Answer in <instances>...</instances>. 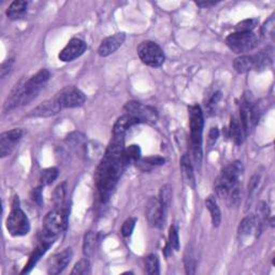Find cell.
Returning a JSON list of instances; mask_svg holds the SVG:
<instances>
[{
    "mask_svg": "<svg viewBox=\"0 0 275 275\" xmlns=\"http://www.w3.org/2000/svg\"><path fill=\"white\" fill-rule=\"evenodd\" d=\"M98 236L94 231H87L83 239V254L86 258H91L95 255L97 248Z\"/></svg>",
    "mask_w": 275,
    "mask_h": 275,
    "instance_id": "obj_20",
    "label": "cell"
},
{
    "mask_svg": "<svg viewBox=\"0 0 275 275\" xmlns=\"http://www.w3.org/2000/svg\"><path fill=\"white\" fill-rule=\"evenodd\" d=\"M24 134L22 129L15 128L10 131H6L0 135V157L9 156L14 150L15 145Z\"/></svg>",
    "mask_w": 275,
    "mask_h": 275,
    "instance_id": "obj_14",
    "label": "cell"
},
{
    "mask_svg": "<svg viewBox=\"0 0 275 275\" xmlns=\"http://www.w3.org/2000/svg\"><path fill=\"white\" fill-rule=\"evenodd\" d=\"M68 214L65 209H54L49 212L43 220V238L56 239L67 227Z\"/></svg>",
    "mask_w": 275,
    "mask_h": 275,
    "instance_id": "obj_5",
    "label": "cell"
},
{
    "mask_svg": "<svg viewBox=\"0 0 275 275\" xmlns=\"http://www.w3.org/2000/svg\"><path fill=\"white\" fill-rule=\"evenodd\" d=\"M50 79V72L47 69H42L38 73H36L32 78L25 81V89L24 94L21 99V105H26L29 102H32L34 99L39 95L42 87L45 83Z\"/></svg>",
    "mask_w": 275,
    "mask_h": 275,
    "instance_id": "obj_8",
    "label": "cell"
},
{
    "mask_svg": "<svg viewBox=\"0 0 275 275\" xmlns=\"http://www.w3.org/2000/svg\"><path fill=\"white\" fill-rule=\"evenodd\" d=\"M254 60V69L257 71L264 70V69L268 68L272 63V56L271 53L266 50L259 52L258 54L253 56Z\"/></svg>",
    "mask_w": 275,
    "mask_h": 275,
    "instance_id": "obj_26",
    "label": "cell"
},
{
    "mask_svg": "<svg viewBox=\"0 0 275 275\" xmlns=\"http://www.w3.org/2000/svg\"><path fill=\"white\" fill-rule=\"evenodd\" d=\"M261 225L258 223V220L255 215H248L240 223L238 229V235L240 240H244L249 238L250 235L255 234L258 235V232L261 231Z\"/></svg>",
    "mask_w": 275,
    "mask_h": 275,
    "instance_id": "obj_17",
    "label": "cell"
},
{
    "mask_svg": "<svg viewBox=\"0 0 275 275\" xmlns=\"http://www.w3.org/2000/svg\"><path fill=\"white\" fill-rule=\"evenodd\" d=\"M217 3L215 2H198L197 6H199L200 8H209L212 6H215Z\"/></svg>",
    "mask_w": 275,
    "mask_h": 275,
    "instance_id": "obj_44",
    "label": "cell"
},
{
    "mask_svg": "<svg viewBox=\"0 0 275 275\" xmlns=\"http://www.w3.org/2000/svg\"><path fill=\"white\" fill-rule=\"evenodd\" d=\"M139 124L138 123V120L135 118H133L132 116L129 115V114H125V115L120 116L116 123L114 124L113 127V135H120V136H125L126 131L128 130L129 128L131 126Z\"/></svg>",
    "mask_w": 275,
    "mask_h": 275,
    "instance_id": "obj_19",
    "label": "cell"
},
{
    "mask_svg": "<svg viewBox=\"0 0 275 275\" xmlns=\"http://www.w3.org/2000/svg\"><path fill=\"white\" fill-rule=\"evenodd\" d=\"M58 100L62 104L63 109H72L82 106L86 101V97L83 91L75 87H69L64 89L62 93L57 95Z\"/></svg>",
    "mask_w": 275,
    "mask_h": 275,
    "instance_id": "obj_10",
    "label": "cell"
},
{
    "mask_svg": "<svg viewBox=\"0 0 275 275\" xmlns=\"http://www.w3.org/2000/svg\"><path fill=\"white\" fill-rule=\"evenodd\" d=\"M87 49V44L79 38H73L67 43L66 47L60 51L58 58L64 63L72 62L75 58L80 57Z\"/></svg>",
    "mask_w": 275,
    "mask_h": 275,
    "instance_id": "obj_12",
    "label": "cell"
},
{
    "mask_svg": "<svg viewBox=\"0 0 275 275\" xmlns=\"http://www.w3.org/2000/svg\"><path fill=\"white\" fill-rule=\"evenodd\" d=\"M258 23H259V21L257 19L244 20L236 24L235 30L238 33H251V30H253L258 25Z\"/></svg>",
    "mask_w": 275,
    "mask_h": 275,
    "instance_id": "obj_34",
    "label": "cell"
},
{
    "mask_svg": "<svg viewBox=\"0 0 275 275\" xmlns=\"http://www.w3.org/2000/svg\"><path fill=\"white\" fill-rule=\"evenodd\" d=\"M66 197V183H63L56 187L53 194V201L56 209H64V202Z\"/></svg>",
    "mask_w": 275,
    "mask_h": 275,
    "instance_id": "obj_32",
    "label": "cell"
},
{
    "mask_svg": "<svg viewBox=\"0 0 275 275\" xmlns=\"http://www.w3.org/2000/svg\"><path fill=\"white\" fill-rule=\"evenodd\" d=\"M168 247L171 250H179L180 249V239L179 232L175 226H171L169 229V242H168Z\"/></svg>",
    "mask_w": 275,
    "mask_h": 275,
    "instance_id": "obj_36",
    "label": "cell"
},
{
    "mask_svg": "<svg viewBox=\"0 0 275 275\" xmlns=\"http://www.w3.org/2000/svg\"><path fill=\"white\" fill-rule=\"evenodd\" d=\"M126 36L123 33H118L113 36H110L101 42V44L99 45L98 48V54L101 57H106L111 54H113L114 52H116L123 43L125 42Z\"/></svg>",
    "mask_w": 275,
    "mask_h": 275,
    "instance_id": "obj_16",
    "label": "cell"
},
{
    "mask_svg": "<svg viewBox=\"0 0 275 275\" xmlns=\"http://www.w3.org/2000/svg\"><path fill=\"white\" fill-rule=\"evenodd\" d=\"M90 273V263L88 259H82L79 262H76L71 271L72 275H86Z\"/></svg>",
    "mask_w": 275,
    "mask_h": 275,
    "instance_id": "obj_35",
    "label": "cell"
},
{
    "mask_svg": "<svg viewBox=\"0 0 275 275\" xmlns=\"http://www.w3.org/2000/svg\"><path fill=\"white\" fill-rule=\"evenodd\" d=\"M147 218L152 227L162 228L167 220V211L163 209L158 199L152 198L147 205Z\"/></svg>",
    "mask_w": 275,
    "mask_h": 275,
    "instance_id": "obj_11",
    "label": "cell"
},
{
    "mask_svg": "<svg viewBox=\"0 0 275 275\" xmlns=\"http://www.w3.org/2000/svg\"><path fill=\"white\" fill-rule=\"evenodd\" d=\"M138 55L147 66L158 68L165 62V54L159 45L153 41H143L138 47Z\"/></svg>",
    "mask_w": 275,
    "mask_h": 275,
    "instance_id": "obj_6",
    "label": "cell"
},
{
    "mask_svg": "<svg viewBox=\"0 0 275 275\" xmlns=\"http://www.w3.org/2000/svg\"><path fill=\"white\" fill-rule=\"evenodd\" d=\"M274 29H275L274 17H271L268 21L264 23V25L262 26V29H261V33L264 37H273Z\"/></svg>",
    "mask_w": 275,
    "mask_h": 275,
    "instance_id": "obj_38",
    "label": "cell"
},
{
    "mask_svg": "<svg viewBox=\"0 0 275 275\" xmlns=\"http://www.w3.org/2000/svg\"><path fill=\"white\" fill-rule=\"evenodd\" d=\"M13 62H14L13 59H9V60H7L6 63H4L2 65V68H0V76H2V78H5V76L10 72L12 65H13Z\"/></svg>",
    "mask_w": 275,
    "mask_h": 275,
    "instance_id": "obj_40",
    "label": "cell"
},
{
    "mask_svg": "<svg viewBox=\"0 0 275 275\" xmlns=\"http://www.w3.org/2000/svg\"><path fill=\"white\" fill-rule=\"evenodd\" d=\"M220 98H221V94L219 93V91H218V93H216V94H214L213 97L211 98L210 102H209V106H210V108H212V106L215 105V104L219 101V99H220Z\"/></svg>",
    "mask_w": 275,
    "mask_h": 275,
    "instance_id": "obj_43",
    "label": "cell"
},
{
    "mask_svg": "<svg viewBox=\"0 0 275 275\" xmlns=\"http://www.w3.org/2000/svg\"><path fill=\"white\" fill-rule=\"evenodd\" d=\"M72 258V249L66 248L60 253L53 256L48 263V273L51 275H57L62 273L66 266L70 263Z\"/></svg>",
    "mask_w": 275,
    "mask_h": 275,
    "instance_id": "obj_15",
    "label": "cell"
},
{
    "mask_svg": "<svg viewBox=\"0 0 275 275\" xmlns=\"http://www.w3.org/2000/svg\"><path fill=\"white\" fill-rule=\"evenodd\" d=\"M124 136L113 135L102 160L95 174L99 199L102 203L109 200L126 167L124 162Z\"/></svg>",
    "mask_w": 275,
    "mask_h": 275,
    "instance_id": "obj_1",
    "label": "cell"
},
{
    "mask_svg": "<svg viewBox=\"0 0 275 275\" xmlns=\"http://www.w3.org/2000/svg\"><path fill=\"white\" fill-rule=\"evenodd\" d=\"M218 136H219L218 129L216 127L212 128L210 130V133H209V145H210V147H212V145H214L216 143Z\"/></svg>",
    "mask_w": 275,
    "mask_h": 275,
    "instance_id": "obj_41",
    "label": "cell"
},
{
    "mask_svg": "<svg viewBox=\"0 0 275 275\" xmlns=\"http://www.w3.org/2000/svg\"><path fill=\"white\" fill-rule=\"evenodd\" d=\"M145 271L151 275H155L159 273V260L156 255H149L147 259H145Z\"/></svg>",
    "mask_w": 275,
    "mask_h": 275,
    "instance_id": "obj_33",
    "label": "cell"
},
{
    "mask_svg": "<svg viewBox=\"0 0 275 275\" xmlns=\"http://www.w3.org/2000/svg\"><path fill=\"white\" fill-rule=\"evenodd\" d=\"M27 7L28 4L24 2V0H17V2H13L7 10L8 18L10 20H19L23 18L27 11Z\"/></svg>",
    "mask_w": 275,
    "mask_h": 275,
    "instance_id": "obj_23",
    "label": "cell"
},
{
    "mask_svg": "<svg viewBox=\"0 0 275 275\" xmlns=\"http://www.w3.org/2000/svg\"><path fill=\"white\" fill-rule=\"evenodd\" d=\"M233 67L238 73H246L254 69L253 56L241 55L236 57L233 62Z\"/></svg>",
    "mask_w": 275,
    "mask_h": 275,
    "instance_id": "obj_25",
    "label": "cell"
},
{
    "mask_svg": "<svg viewBox=\"0 0 275 275\" xmlns=\"http://www.w3.org/2000/svg\"><path fill=\"white\" fill-rule=\"evenodd\" d=\"M7 229L13 236L26 235L30 230V223L26 214L21 209L19 198H15L12 209L7 218Z\"/></svg>",
    "mask_w": 275,
    "mask_h": 275,
    "instance_id": "obj_4",
    "label": "cell"
},
{
    "mask_svg": "<svg viewBox=\"0 0 275 275\" xmlns=\"http://www.w3.org/2000/svg\"><path fill=\"white\" fill-rule=\"evenodd\" d=\"M135 223H136V218L134 217H130L127 220H125V223L123 224V226H121V234L126 236V238L127 236H130L133 232Z\"/></svg>",
    "mask_w": 275,
    "mask_h": 275,
    "instance_id": "obj_37",
    "label": "cell"
},
{
    "mask_svg": "<svg viewBox=\"0 0 275 275\" xmlns=\"http://www.w3.org/2000/svg\"><path fill=\"white\" fill-rule=\"evenodd\" d=\"M230 134L233 138V140L236 144H242L245 136L247 135L246 132L244 131V129L240 123L239 119L235 117H231V124H230Z\"/></svg>",
    "mask_w": 275,
    "mask_h": 275,
    "instance_id": "obj_27",
    "label": "cell"
},
{
    "mask_svg": "<svg viewBox=\"0 0 275 275\" xmlns=\"http://www.w3.org/2000/svg\"><path fill=\"white\" fill-rule=\"evenodd\" d=\"M58 177V170L56 168H49V169H45L40 174V186H48L52 184Z\"/></svg>",
    "mask_w": 275,
    "mask_h": 275,
    "instance_id": "obj_31",
    "label": "cell"
},
{
    "mask_svg": "<svg viewBox=\"0 0 275 275\" xmlns=\"http://www.w3.org/2000/svg\"><path fill=\"white\" fill-rule=\"evenodd\" d=\"M259 182H260V175L255 174V175H253V177H251V179L248 183V199L253 197L255 190L258 187Z\"/></svg>",
    "mask_w": 275,
    "mask_h": 275,
    "instance_id": "obj_39",
    "label": "cell"
},
{
    "mask_svg": "<svg viewBox=\"0 0 275 275\" xmlns=\"http://www.w3.org/2000/svg\"><path fill=\"white\" fill-rule=\"evenodd\" d=\"M181 170L183 179L187 183L189 186L195 188L196 182H195V175L193 171V165L190 163V159L187 155H183L181 158Z\"/></svg>",
    "mask_w": 275,
    "mask_h": 275,
    "instance_id": "obj_21",
    "label": "cell"
},
{
    "mask_svg": "<svg viewBox=\"0 0 275 275\" xmlns=\"http://www.w3.org/2000/svg\"><path fill=\"white\" fill-rule=\"evenodd\" d=\"M228 48L236 54H244L254 50L258 44V38L253 33H233L226 39Z\"/></svg>",
    "mask_w": 275,
    "mask_h": 275,
    "instance_id": "obj_7",
    "label": "cell"
},
{
    "mask_svg": "<svg viewBox=\"0 0 275 275\" xmlns=\"http://www.w3.org/2000/svg\"><path fill=\"white\" fill-rule=\"evenodd\" d=\"M34 200L37 201L39 204L42 202V194H41V186L39 188H36L34 190Z\"/></svg>",
    "mask_w": 275,
    "mask_h": 275,
    "instance_id": "obj_42",
    "label": "cell"
},
{
    "mask_svg": "<svg viewBox=\"0 0 275 275\" xmlns=\"http://www.w3.org/2000/svg\"><path fill=\"white\" fill-rule=\"evenodd\" d=\"M205 205H206V209H208L210 212L213 226L218 227L220 225V221H221V213L219 210V206L217 205V202L215 200V197L210 196L206 198Z\"/></svg>",
    "mask_w": 275,
    "mask_h": 275,
    "instance_id": "obj_24",
    "label": "cell"
},
{
    "mask_svg": "<svg viewBox=\"0 0 275 275\" xmlns=\"http://www.w3.org/2000/svg\"><path fill=\"white\" fill-rule=\"evenodd\" d=\"M126 114L132 116L138 123H156L157 112L152 106L144 105L136 101H129L125 104Z\"/></svg>",
    "mask_w": 275,
    "mask_h": 275,
    "instance_id": "obj_9",
    "label": "cell"
},
{
    "mask_svg": "<svg viewBox=\"0 0 275 275\" xmlns=\"http://www.w3.org/2000/svg\"><path fill=\"white\" fill-rule=\"evenodd\" d=\"M63 110V106L60 104L57 96L45 100L39 105H37L34 110H32L28 114V117H51L56 115L57 113Z\"/></svg>",
    "mask_w": 275,
    "mask_h": 275,
    "instance_id": "obj_13",
    "label": "cell"
},
{
    "mask_svg": "<svg viewBox=\"0 0 275 275\" xmlns=\"http://www.w3.org/2000/svg\"><path fill=\"white\" fill-rule=\"evenodd\" d=\"M184 266L186 274L193 275L196 272L197 268V258L196 251L192 244H188L184 251Z\"/></svg>",
    "mask_w": 275,
    "mask_h": 275,
    "instance_id": "obj_22",
    "label": "cell"
},
{
    "mask_svg": "<svg viewBox=\"0 0 275 275\" xmlns=\"http://www.w3.org/2000/svg\"><path fill=\"white\" fill-rule=\"evenodd\" d=\"M190 140L196 164L200 165L202 160V132H203V113L199 105H190L188 108Z\"/></svg>",
    "mask_w": 275,
    "mask_h": 275,
    "instance_id": "obj_2",
    "label": "cell"
},
{
    "mask_svg": "<svg viewBox=\"0 0 275 275\" xmlns=\"http://www.w3.org/2000/svg\"><path fill=\"white\" fill-rule=\"evenodd\" d=\"M135 164L142 171H150V170L153 169V168L164 165L165 164V158L158 157V156H156V157L153 156V157L140 159L139 162H136Z\"/></svg>",
    "mask_w": 275,
    "mask_h": 275,
    "instance_id": "obj_28",
    "label": "cell"
},
{
    "mask_svg": "<svg viewBox=\"0 0 275 275\" xmlns=\"http://www.w3.org/2000/svg\"><path fill=\"white\" fill-rule=\"evenodd\" d=\"M141 159V150L139 148V145L132 144L130 147H128L124 151V162L125 165H129L131 163H136Z\"/></svg>",
    "mask_w": 275,
    "mask_h": 275,
    "instance_id": "obj_29",
    "label": "cell"
},
{
    "mask_svg": "<svg viewBox=\"0 0 275 275\" xmlns=\"http://www.w3.org/2000/svg\"><path fill=\"white\" fill-rule=\"evenodd\" d=\"M158 200L162 204L163 209L168 212L169 210L171 201H172V187L170 185H164L159 190V198Z\"/></svg>",
    "mask_w": 275,
    "mask_h": 275,
    "instance_id": "obj_30",
    "label": "cell"
},
{
    "mask_svg": "<svg viewBox=\"0 0 275 275\" xmlns=\"http://www.w3.org/2000/svg\"><path fill=\"white\" fill-rule=\"evenodd\" d=\"M53 242H54V239H47V238H43L42 242L38 245V247L35 249V251L33 253V255L30 256L29 260L27 262V264L25 265L24 270L22 271V274H25V273H29L30 271L33 270L34 266L38 263V261L40 260V258L47 253L48 249L51 247V245L53 244Z\"/></svg>",
    "mask_w": 275,
    "mask_h": 275,
    "instance_id": "obj_18",
    "label": "cell"
},
{
    "mask_svg": "<svg viewBox=\"0 0 275 275\" xmlns=\"http://www.w3.org/2000/svg\"><path fill=\"white\" fill-rule=\"evenodd\" d=\"M243 172L241 162L229 164L215 182V190L219 198H228L233 189L238 187L239 179Z\"/></svg>",
    "mask_w": 275,
    "mask_h": 275,
    "instance_id": "obj_3",
    "label": "cell"
}]
</instances>
